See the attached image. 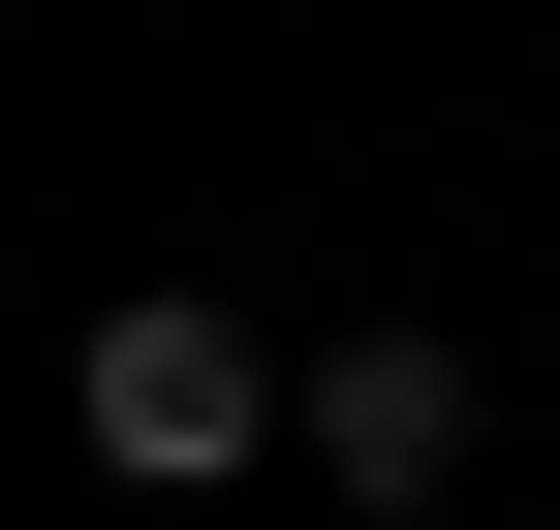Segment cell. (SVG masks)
<instances>
[{
  "label": "cell",
  "mask_w": 560,
  "mask_h": 530,
  "mask_svg": "<svg viewBox=\"0 0 560 530\" xmlns=\"http://www.w3.org/2000/svg\"><path fill=\"white\" fill-rule=\"evenodd\" d=\"M62 437H94L125 499H219L249 437H280V344H249V312H187V281H156V312H94V344H62Z\"/></svg>",
  "instance_id": "6da1fadb"
},
{
  "label": "cell",
  "mask_w": 560,
  "mask_h": 530,
  "mask_svg": "<svg viewBox=\"0 0 560 530\" xmlns=\"http://www.w3.org/2000/svg\"><path fill=\"white\" fill-rule=\"evenodd\" d=\"M280 437H312L342 499H436V469H467V344H312V375H280Z\"/></svg>",
  "instance_id": "7a4b0ae2"
}]
</instances>
